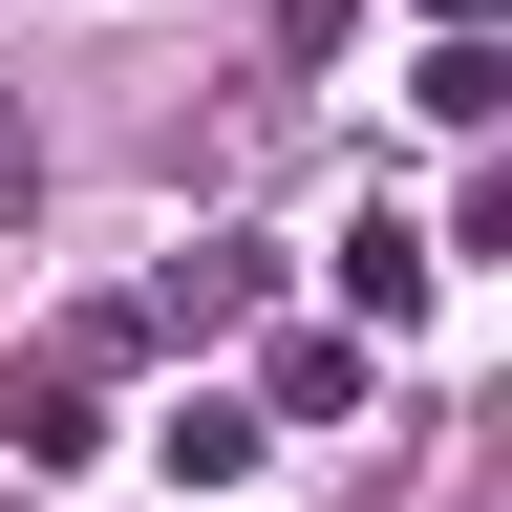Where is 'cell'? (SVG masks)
Instances as JSON below:
<instances>
[{
  "label": "cell",
  "instance_id": "obj_1",
  "mask_svg": "<svg viewBox=\"0 0 512 512\" xmlns=\"http://www.w3.org/2000/svg\"><path fill=\"white\" fill-rule=\"evenodd\" d=\"M0 448H22V470H86V448H107V363H0Z\"/></svg>",
  "mask_w": 512,
  "mask_h": 512
},
{
  "label": "cell",
  "instance_id": "obj_2",
  "mask_svg": "<svg viewBox=\"0 0 512 512\" xmlns=\"http://www.w3.org/2000/svg\"><path fill=\"white\" fill-rule=\"evenodd\" d=\"M427 278H448V256H427L406 214H342V320H363V342H384V320H427Z\"/></svg>",
  "mask_w": 512,
  "mask_h": 512
},
{
  "label": "cell",
  "instance_id": "obj_3",
  "mask_svg": "<svg viewBox=\"0 0 512 512\" xmlns=\"http://www.w3.org/2000/svg\"><path fill=\"white\" fill-rule=\"evenodd\" d=\"M256 278H278L256 235H192L171 278H150V320H171V342H214V320H256Z\"/></svg>",
  "mask_w": 512,
  "mask_h": 512
},
{
  "label": "cell",
  "instance_id": "obj_4",
  "mask_svg": "<svg viewBox=\"0 0 512 512\" xmlns=\"http://www.w3.org/2000/svg\"><path fill=\"white\" fill-rule=\"evenodd\" d=\"M256 448H278V406H171L150 470H171V491H256Z\"/></svg>",
  "mask_w": 512,
  "mask_h": 512
},
{
  "label": "cell",
  "instance_id": "obj_5",
  "mask_svg": "<svg viewBox=\"0 0 512 512\" xmlns=\"http://www.w3.org/2000/svg\"><path fill=\"white\" fill-rule=\"evenodd\" d=\"M256 406H278V427H342V406H363V342H278V363H256Z\"/></svg>",
  "mask_w": 512,
  "mask_h": 512
},
{
  "label": "cell",
  "instance_id": "obj_6",
  "mask_svg": "<svg viewBox=\"0 0 512 512\" xmlns=\"http://www.w3.org/2000/svg\"><path fill=\"white\" fill-rule=\"evenodd\" d=\"M406 107H427V128H491V107H512V64H491V43H427V86H406Z\"/></svg>",
  "mask_w": 512,
  "mask_h": 512
},
{
  "label": "cell",
  "instance_id": "obj_7",
  "mask_svg": "<svg viewBox=\"0 0 512 512\" xmlns=\"http://www.w3.org/2000/svg\"><path fill=\"white\" fill-rule=\"evenodd\" d=\"M342 22H363V0H256V43H278V64H342Z\"/></svg>",
  "mask_w": 512,
  "mask_h": 512
},
{
  "label": "cell",
  "instance_id": "obj_8",
  "mask_svg": "<svg viewBox=\"0 0 512 512\" xmlns=\"http://www.w3.org/2000/svg\"><path fill=\"white\" fill-rule=\"evenodd\" d=\"M427 22H448V43H470V22H491V0H427Z\"/></svg>",
  "mask_w": 512,
  "mask_h": 512
}]
</instances>
